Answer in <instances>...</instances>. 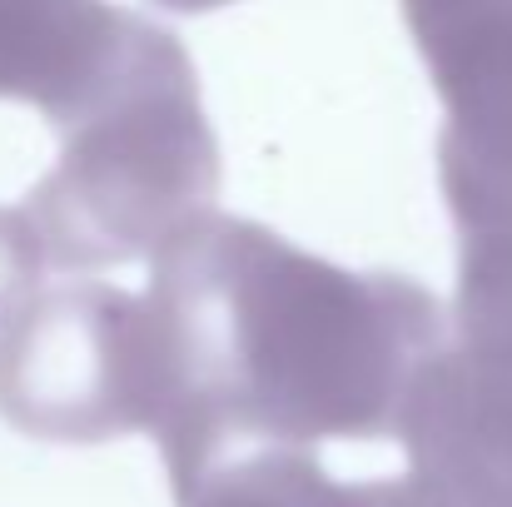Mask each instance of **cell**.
Listing matches in <instances>:
<instances>
[{
  "instance_id": "1",
  "label": "cell",
  "mask_w": 512,
  "mask_h": 507,
  "mask_svg": "<svg viewBox=\"0 0 512 507\" xmlns=\"http://www.w3.org/2000/svg\"><path fill=\"white\" fill-rule=\"evenodd\" d=\"M150 304L170 353L165 468L214 443L388 438L443 304L398 274H353L264 224L204 214L155 254Z\"/></svg>"
},
{
  "instance_id": "2",
  "label": "cell",
  "mask_w": 512,
  "mask_h": 507,
  "mask_svg": "<svg viewBox=\"0 0 512 507\" xmlns=\"http://www.w3.org/2000/svg\"><path fill=\"white\" fill-rule=\"evenodd\" d=\"M55 130L60 165L20 209L50 269L80 274L160 254L219 194V145L194 65L150 20L135 25L120 65Z\"/></svg>"
},
{
  "instance_id": "3",
  "label": "cell",
  "mask_w": 512,
  "mask_h": 507,
  "mask_svg": "<svg viewBox=\"0 0 512 507\" xmlns=\"http://www.w3.org/2000/svg\"><path fill=\"white\" fill-rule=\"evenodd\" d=\"M170 353L160 314L110 284L35 294L0 334V418L40 443L160 433Z\"/></svg>"
},
{
  "instance_id": "4",
  "label": "cell",
  "mask_w": 512,
  "mask_h": 507,
  "mask_svg": "<svg viewBox=\"0 0 512 507\" xmlns=\"http://www.w3.org/2000/svg\"><path fill=\"white\" fill-rule=\"evenodd\" d=\"M393 438L418 473L512 488V348L448 334L418 368Z\"/></svg>"
},
{
  "instance_id": "5",
  "label": "cell",
  "mask_w": 512,
  "mask_h": 507,
  "mask_svg": "<svg viewBox=\"0 0 512 507\" xmlns=\"http://www.w3.org/2000/svg\"><path fill=\"white\" fill-rule=\"evenodd\" d=\"M140 15L105 0H0V100L70 120L120 65Z\"/></svg>"
},
{
  "instance_id": "6",
  "label": "cell",
  "mask_w": 512,
  "mask_h": 507,
  "mask_svg": "<svg viewBox=\"0 0 512 507\" xmlns=\"http://www.w3.org/2000/svg\"><path fill=\"white\" fill-rule=\"evenodd\" d=\"M165 473L174 507H368V483H334L294 443H214Z\"/></svg>"
},
{
  "instance_id": "7",
  "label": "cell",
  "mask_w": 512,
  "mask_h": 507,
  "mask_svg": "<svg viewBox=\"0 0 512 507\" xmlns=\"http://www.w3.org/2000/svg\"><path fill=\"white\" fill-rule=\"evenodd\" d=\"M368 507H512V488L408 468V478L368 483Z\"/></svg>"
},
{
  "instance_id": "8",
  "label": "cell",
  "mask_w": 512,
  "mask_h": 507,
  "mask_svg": "<svg viewBox=\"0 0 512 507\" xmlns=\"http://www.w3.org/2000/svg\"><path fill=\"white\" fill-rule=\"evenodd\" d=\"M45 264V249L30 229V219L15 209H0V334L15 324V314L35 299V279H40Z\"/></svg>"
},
{
  "instance_id": "9",
  "label": "cell",
  "mask_w": 512,
  "mask_h": 507,
  "mask_svg": "<svg viewBox=\"0 0 512 507\" xmlns=\"http://www.w3.org/2000/svg\"><path fill=\"white\" fill-rule=\"evenodd\" d=\"M160 5H170V10H219L229 0H160Z\"/></svg>"
}]
</instances>
